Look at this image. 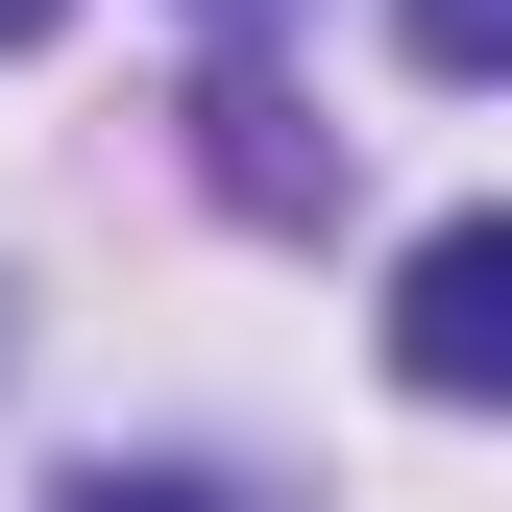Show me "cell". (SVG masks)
Listing matches in <instances>:
<instances>
[{
  "mask_svg": "<svg viewBox=\"0 0 512 512\" xmlns=\"http://www.w3.org/2000/svg\"><path fill=\"white\" fill-rule=\"evenodd\" d=\"M391 391H439V415L512 391V220H439L415 269H391Z\"/></svg>",
  "mask_w": 512,
  "mask_h": 512,
  "instance_id": "obj_1",
  "label": "cell"
},
{
  "mask_svg": "<svg viewBox=\"0 0 512 512\" xmlns=\"http://www.w3.org/2000/svg\"><path fill=\"white\" fill-rule=\"evenodd\" d=\"M196 122H220V196H244V220H293V196H342V147H293V98H269V74H220Z\"/></svg>",
  "mask_w": 512,
  "mask_h": 512,
  "instance_id": "obj_2",
  "label": "cell"
},
{
  "mask_svg": "<svg viewBox=\"0 0 512 512\" xmlns=\"http://www.w3.org/2000/svg\"><path fill=\"white\" fill-rule=\"evenodd\" d=\"M49 512H244V488H220V464H74Z\"/></svg>",
  "mask_w": 512,
  "mask_h": 512,
  "instance_id": "obj_3",
  "label": "cell"
},
{
  "mask_svg": "<svg viewBox=\"0 0 512 512\" xmlns=\"http://www.w3.org/2000/svg\"><path fill=\"white\" fill-rule=\"evenodd\" d=\"M415 25V74H512V0H391Z\"/></svg>",
  "mask_w": 512,
  "mask_h": 512,
  "instance_id": "obj_4",
  "label": "cell"
},
{
  "mask_svg": "<svg viewBox=\"0 0 512 512\" xmlns=\"http://www.w3.org/2000/svg\"><path fill=\"white\" fill-rule=\"evenodd\" d=\"M49 25H74V0H0V49H49Z\"/></svg>",
  "mask_w": 512,
  "mask_h": 512,
  "instance_id": "obj_5",
  "label": "cell"
}]
</instances>
